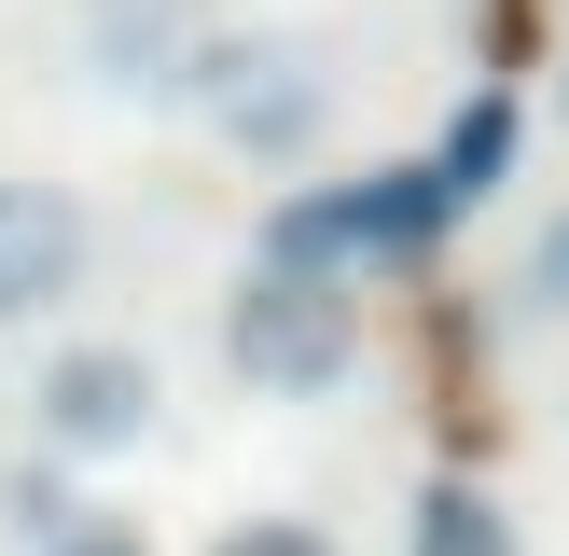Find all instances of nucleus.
Segmentation results:
<instances>
[{
    "label": "nucleus",
    "instance_id": "obj_2",
    "mask_svg": "<svg viewBox=\"0 0 569 556\" xmlns=\"http://www.w3.org/2000/svg\"><path fill=\"white\" fill-rule=\"evenodd\" d=\"M222 361L264 404H320V389L361 376V292L348 278H306V265H250L222 292Z\"/></svg>",
    "mask_w": 569,
    "mask_h": 556
},
{
    "label": "nucleus",
    "instance_id": "obj_13",
    "mask_svg": "<svg viewBox=\"0 0 569 556\" xmlns=\"http://www.w3.org/2000/svg\"><path fill=\"white\" fill-rule=\"evenodd\" d=\"M556 126H569V70H556Z\"/></svg>",
    "mask_w": 569,
    "mask_h": 556
},
{
    "label": "nucleus",
    "instance_id": "obj_4",
    "mask_svg": "<svg viewBox=\"0 0 569 556\" xmlns=\"http://www.w3.org/2000/svg\"><path fill=\"white\" fill-rule=\"evenodd\" d=\"M153 417H167V376H153V348H126V334H83V348H56L42 376H28L42 459H126V445H153Z\"/></svg>",
    "mask_w": 569,
    "mask_h": 556
},
{
    "label": "nucleus",
    "instance_id": "obj_10",
    "mask_svg": "<svg viewBox=\"0 0 569 556\" xmlns=\"http://www.w3.org/2000/svg\"><path fill=\"white\" fill-rule=\"evenodd\" d=\"M209 556H348V543H333L320 515H237V528H222Z\"/></svg>",
    "mask_w": 569,
    "mask_h": 556
},
{
    "label": "nucleus",
    "instance_id": "obj_9",
    "mask_svg": "<svg viewBox=\"0 0 569 556\" xmlns=\"http://www.w3.org/2000/svg\"><path fill=\"white\" fill-rule=\"evenodd\" d=\"M515 306H528V320H569V209L528 222V250H515Z\"/></svg>",
    "mask_w": 569,
    "mask_h": 556
},
{
    "label": "nucleus",
    "instance_id": "obj_7",
    "mask_svg": "<svg viewBox=\"0 0 569 556\" xmlns=\"http://www.w3.org/2000/svg\"><path fill=\"white\" fill-rule=\"evenodd\" d=\"M431 167H445V195H459V209H472V195H500V167H515V98L487 83V98L445 126V153H431Z\"/></svg>",
    "mask_w": 569,
    "mask_h": 556
},
{
    "label": "nucleus",
    "instance_id": "obj_6",
    "mask_svg": "<svg viewBox=\"0 0 569 556\" xmlns=\"http://www.w3.org/2000/svg\"><path fill=\"white\" fill-rule=\"evenodd\" d=\"M181 56H194L181 0H83V70L111 98H181Z\"/></svg>",
    "mask_w": 569,
    "mask_h": 556
},
{
    "label": "nucleus",
    "instance_id": "obj_11",
    "mask_svg": "<svg viewBox=\"0 0 569 556\" xmlns=\"http://www.w3.org/2000/svg\"><path fill=\"white\" fill-rule=\"evenodd\" d=\"M0 515L28 528V556H42V543H70V528H83V515H70V487H56V473H14V487H0Z\"/></svg>",
    "mask_w": 569,
    "mask_h": 556
},
{
    "label": "nucleus",
    "instance_id": "obj_5",
    "mask_svg": "<svg viewBox=\"0 0 569 556\" xmlns=\"http://www.w3.org/2000/svg\"><path fill=\"white\" fill-rule=\"evenodd\" d=\"M98 278V222L70 181H0V334L56 320V306Z\"/></svg>",
    "mask_w": 569,
    "mask_h": 556
},
{
    "label": "nucleus",
    "instance_id": "obj_12",
    "mask_svg": "<svg viewBox=\"0 0 569 556\" xmlns=\"http://www.w3.org/2000/svg\"><path fill=\"white\" fill-rule=\"evenodd\" d=\"M42 556H153L139 528H70V543H42Z\"/></svg>",
    "mask_w": 569,
    "mask_h": 556
},
{
    "label": "nucleus",
    "instance_id": "obj_1",
    "mask_svg": "<svg viewBox=\"0 0 569 556\" xmlns=\"http://www.w3.org/2000/svg\"><path fill=\"white\" fill-rule=\"evenodd\" d=\"M445 222H459V195H445L431 153H389V167H348V181H306L264 209V237H250V265H306V278H361V265H403V250H431Z\"/></svg>",
    "mask_w": 569,
    "mask_h": 556
},
{
    "label": "nucleus",
    "instance_id": "obj_3",
    "mask_svg": "<svg viewBox=\"0 0 569 556\" xmlns=\"http://www.w3.org/2000/svg\"><path fill=\"white\" fill-rule=\"evenodd\" d=\"M181 98L209 111L237 153H306L320 139V42H292V28H194V56H181Z\"/></svg>",
    "mask_w": 569,
    "mask_h": 556
},
{
    "label": "nucleus",
    "instance_id": "obj_8",
    "mask_svg": "<svg viewBox=\"0 0 569 556\" xmlns=\"http://www.w3.org/2000/svg\"><path fill=\"white\" fill-rule=\"evenodd\" d=\"M417 556H528V543H515V515L487 487H431L417 500Z\"/></svg>",
    "mask_w": 569,
    "mask_h": 556
}]
</instances>
